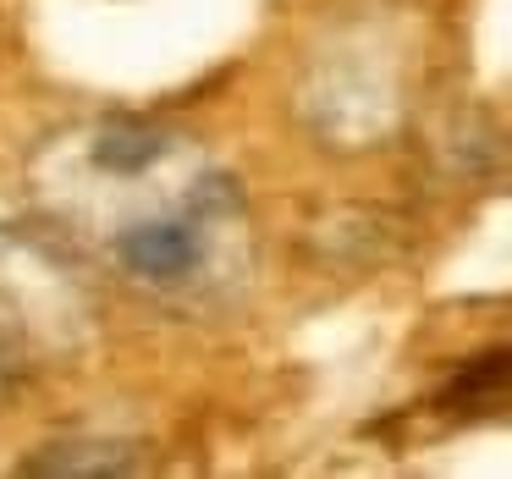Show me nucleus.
I'll return each mask as SVG.
<instances>
[{"mask_svg":"<svg viewBox=\"0 0 512 479\" xmlns=\"http://www.w3.org/2000/svg\"><path fill=\"white\" fill-rule=\"evenodd\" d=\"M116 259L127 276L155 281V287H177L199 270L204 259V226L199 215H155L127 232H116Z\"/></svg>","mask_w":512,"mask_h":479,"instance_id":"obj_1","label":"nucleus"},{"mask_svg":"<svg viewBox=\"0 0 512 479\" xmlns=\"http://www.w3.org/2000/svg\"><path fill=\"white\" fill-rule=\"evenodd\" d=\"M89 155L105 177H138V171H149L166 155V133L149 127V122H105L100 133H94Z\"/></svg>","mask_w":512,"mask_h":479,"instance_id":"obj_2","label":"nucleus"},{"mask_svg":"<svg viewBox=\"0 0 512 479\" xmlns=\"http://www.w3.org/2000/svg\"><path fill=\"white\" fill-rule=\"evenodd\" d=\"M133 457H122V446H45L39 457H23V474H133Z\"/></svg>","mask_w":512,"mask_h":479,"instance_id":"obj_3","label":"nucleus"}]
</instances>
